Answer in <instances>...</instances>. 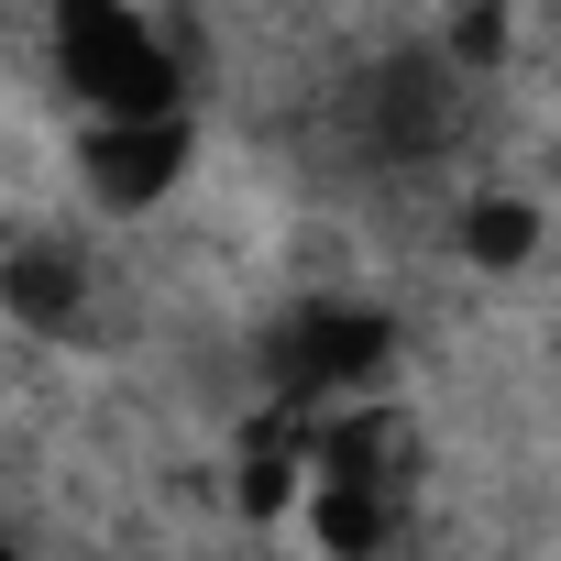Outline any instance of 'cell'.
<instances>
[{
  "label": "cell",
  "instance_id": "cell-3",
  "mask_svg": "<svg viewBox=\"0 0 561 561\" xmlns=\"http://www.w3.org/2000/svg\"><path fill=\"white\" fill-rule=\"evenodd\" d=\"M397 364V320L364 309V298H298L287 320L264 331V386L287 408H342V397H375Z\"/></svg>",
  "mask_w": 561,
  "mask_h": 561
},
{
  "label": "cell",
  "instance_id": "cell-7",
  "mask_svg": "<svg viewBox=\"0 0 561 561\" xmlns=\"http://www.w3.org/2000/svg\"><path fill=\"white\" fill-rule=\"evenodd\" d=\"M0 550H12V539H0Z\"/></svg>",
  "mask_w": 561,
  "mask_h": 561
},
{
  "label": "cell",
  "instance_id": "cell-6",
  "mask_svg": "<svg viewBox=\"0 0 561 561\" xmlns=\"http://www.w3.org/2000/svg\"><path fill=\"white\" fill-rule=\"evenodd\" d=\"M462 264L473 275H517L528 253H539V198H517V187H484V198H462Z\"/></svg>",
  "mask_w": 561,
  "mask_h": 561
},
{
  "label": "cell",
  "instance_id": "cell-2",
  "mask_svg": "<svg viewBox=\"0 0 561 561\" xmlns=\"http://www.w3.org/2000/svg\"><path fill=\"white\" fill-rule=\"evenodd\" d=\"M462 56L451 45H397V56H375L364 78H353V100H342V133H353V154L364 165H440L451 144H462Z\"/></svg>",
  "mask_w": 561,
  "mask_h": 561
},
{
  "label": "cell",
  "instance_id": "cell-4",
  "mask_svg": "<svg viewBox=\"0 0 561 561\" xmlns=\"http://www.w3.org/2000/svg\"><path fill=\"white\" fill-rule=\"evenodd\" d=\"M198 165V111H111L78 133V176L111 220H144L176 198V176Z\"/></svg>",
  "mask_w": 561,
  "mask_h": 561
},
{
  "label": "cell",
  "instance_id": "cell-5",
  "mask_svg": "<svg viewBox=\"0 0 561 561\" xmlns=\"http://www.w3.org/2000/svg\"><path fill=\"white\" fill-rule=\"evenodd\" d=\"M0 320L34 331V342H89L100 331V275L67 231H23L0 253Z\"/></svg>",
  "mask_w": 561,
  "mask_h": 561
},
{
  "label": "cell",
  "instance_id": "cell-1",
  "mask_svg": "<svg viewBox=\"0 0 561 561\" xmlns=\"http://www.w3.org/2000/svg\"><path fill=\"white\" fill-rule=\"evenodd\" d=\"M56 78L89 122L111 111H187V34L154 0H56Z\"/></svg>",
  "mask_w": 561,
  "mask_h": 561
}]
</instances>
